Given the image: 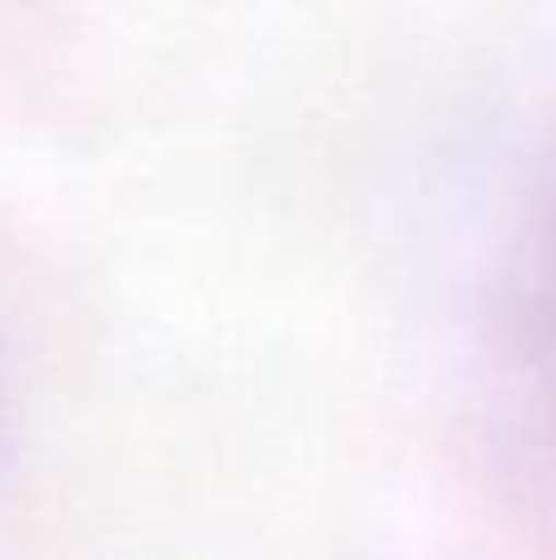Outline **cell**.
<instances>
[{
  "mask_svg": "<svg viewBox=\"0 0 556 560\" xmlns=\"http://www.w3.org/2000/svg\"><path fill=\"white\" fill-rule=\"evenodd\" d=\"M518 325L522 345H528L532 364H537L542 398L552 404L556 423V177L537 207V222L528 236V256H522V285H518Z\"/></svg>",
  "mask_w": 556,
  "mask_h": 560,
  "instance_id": "1",
  "label": "cell"
},
{
  "mask_svg": "<svg viewBox=\"0 0 556 560\" xmlns=\"http://www.w3.org/2000/svg\"><path fill=\"white\" fill-rule=\"evenodd\" d=\"M5 418H10V384H5V345H0V438H5Z\"/></svg>",
  "mask_w": 556,
  "mask_h": 560,
  "instance_id": "2",
  "label": "cell"
}]
</instances>
